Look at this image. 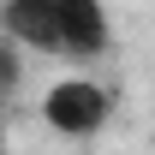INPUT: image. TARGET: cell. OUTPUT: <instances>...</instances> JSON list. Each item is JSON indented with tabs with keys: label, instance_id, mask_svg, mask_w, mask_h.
Listing matches in <instances>:
<instances>
[{
	"label": "cell",
	"instance_id": "4",
	"mask_svg": "<svg viewBox=\"0 0 155 155\" xmlns=\"http://www.w3.org/2000/svg\"><path fill=\"white\" fill-rule=\"evenodd\" d=\"M18 78H24V60H18V42H0V101L18 90Z\"/></svg>",
	"mask_w": 155,
	"mask_h": 155
},
{
	"label": "cell",
	"instance_id": "2",
	"mask_svg": "<svg viewBox=\"0 0 155 155\" xmlns=\"http://www.w3.org/2000/svg\"><path fill=\"white\" fill-rule=\"evenodd\" d=\"M0 36L18 42V48H36V54H66L60 0H6L0 6Z\"/></svg>",
	"mask_w": 155,
	"mask_h": 155
},
{
	"label": "cell",
	"instance_id": "3",
	"mask_svg": "<svg viewBox=\"0 0 155 155\" xmlns=\"http://www.w3.org/2000/svg\"><path fill=\"white\" fill-rule=\"evenodd\" d=\"M60 36H66V54H78V60L107 54L114 30H107L101 0H60Z\"/></svg>",
	"mask_w": 155,
	"mask_h": 155
},
{
	"label": "cell",
	"instance_id": "1",
	"mask_svg": "<svg viewBox=\"0 0 155 155\" xmlns=\"http://www.w3.org/2000/svg\"><path fill=\"white\" fill-rule=\"evenodd\" d=\"M107 90H101L96 78H66V84H54L48 90V101H42V119L54 125L60 137H96L101 125H107Z\"/></svg>",
	"mask_w": 155,
	"mask_h": 155
},
{
	"label": "cell",
	"instance_id": "6",
	"mask_svg": "<svg viewBox=\"0 0 155 155\" xmlns=\"http://www.w3.org/2000/svg\"><path fill=\"white\" fill-rule=\"evenodd\" d=\"M0 155H12V149H0Z\"/></svg>",
	"mask_w": 155,
	"mask_h": 155
},
{
	"label": "cell",
	"instance_id": "5",
	"mask_svg": "<svg viewBox=\"0 0 155 155\" xmlns=\"http://www.w3.org/2000/svg\"><path fill=\"white\" fill-rule=\"evenodd\" d=\"M0 149H6V131H0Z\"/></svg>",
	"mask_w": 155,
	"mask_h": 155
}]
</instances>
